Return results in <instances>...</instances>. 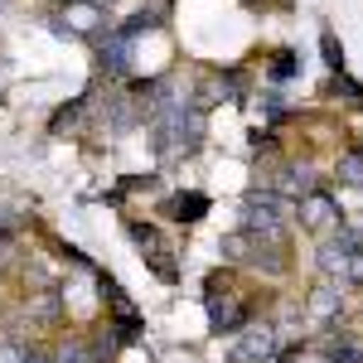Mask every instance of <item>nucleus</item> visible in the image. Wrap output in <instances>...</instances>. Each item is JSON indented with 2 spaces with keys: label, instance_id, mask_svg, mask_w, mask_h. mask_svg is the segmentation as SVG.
I'll use <instances>...</instances> for the list:
<instances>
[{
  "label": "nucleus",
  "instance_id": "19",
  "mask_svg": "<svg viewBox=\"0 0 363 363\" xmlns=\"http://www.w3.org/2000/svg\"><path fill=\"white\" fill-rule=\"evenodd\" d=\"M25 363H54V354H39V349H25Z\"/></svg>",
  "mask_w": 363,
  "mask_h": 363
},
{
  "label": "nucleus",
  "instance_id": "5",
  "mask_svg": "<svg viewBox=\"0 0 363 363\" xmlns=\"http://www.w3.org/2000/svg\"><path fill=\"white\" fill-rule=\"evenodd\" d=\"M277 354V325H242L233 344V363H262Z\"/></svg>",
  "mask_w": 363,
  "mask_h": 363
},
{
  "label": "nucleus",
  "instance_id": "6",
  "mask_svg": "<svg viewBox=\"0 0 363 363\" xmlns=\"http://www.w3.org/2000/svg\"><path fill=\"white\" fill-rule=\"evenodd\" d=\"M296 213H301V228H306V233H335V228H344L335 199L320 194V189H315L310 199H301V208H296Z\"/></svg>",
  "mask_w": 363,
  "mask_h": 363
},
{
  "label": "nucleus",
  "instance_id": "12",
  "mask_svg": "<svg viewBox=\"0 0 363 363\" xmlns=\"http://www.w3.org/2000/svg\"><path fill=\"white\" fill-rule=\"evenodd\" d=\"M54 363H97V349L83 344V339H68V344L54 349Z\"/></svg>",
  "mask_w": 363,
  "mask_h": 363
},
{
  "label": "nucleus",
  "instance_id": "11",
  "mask_svg": "<svg viewBox=\"0 0 363 363\" xmlns=\"http://www.w3.org/2000/svg\"><path fill=\"white\" fill-rule=\"evenodd\" d=\"M277 194H286V199H310V194H315V169H310V165H286Z\"/></svg>",
  "mask_w": 363,
  "mask_h": 363
},
{
  "label": "nucleus",
  "instance_id": "18",
  "mask_svg": "<svg viewBox=\"0 0 363 363\" xmlns=\"http://www.w3.org/2000/svg\"><path fill=\"white\" fill-rule=\"evenodd\" d=\"M325 58H330V68H344V54H339V44L325 34Z\"/></svg>",
  "mask_w": 363,
  "mask_h": 363
},
{
  "label": "nucleus",
  "instance_id": "16",
  "mask_svg": "<svg viewBox=\"0 0 363 363\" xmlns=\"http://www.w3.org/2000/svg\"><path fill=\"white\" fill-rule=\"evenodd\" d=\"M344 286H363V247L349 252V272H344Z\"/></svg>",
  "mask_w": 363,
  "mask_h": 363
},
{
  "label": "nucleus",
  "instance_id": "10",
  "mask_svg": "<svg viewBox=\"0 0 363 363\" xmlns=\"http://www.w3.org/2000/svg\"><path fill=\"white\" fill-rule=\"evenodd\" d=\"M140 257H145V267H150L160 281H179V262H174V252H169L160 238H155V242H145V247H140Z\"/></svg>",
  "mask_w": 363,
  "mask_h": 363
},
{
  "label": "nucleus",
  "instance_id": "20",
  "mask_svg": "<svg viewBox=\"0 0 363 363\" xmlns=\"http://www.w3.org/2000/svg\"><path fill=\"white\" fill-rule=\"evenodd\" d=\"M97 5H107V0H97Z\"/></svg>",
  "mask_w": 363,
  "mask_h": 363
},
{
  "label": "nucleus",
  "instance_id": "14",
  "mask_svg": "<svg viewBox=\"0 0 363 363\" xmlns=\"http://www.w3.org/2000/svg\"><path fill=\"white\" fill-rule=\"evenodd\" d=\"M83 107H87V97H73L68 107H58V112H54V121H49V131H58V136H63V131H68V126H73V121L83 116Z\"/></svg>",
  "mask_w": 363,
  "mask_h": 363
},
{
  "label": "nucleus",
  "instance_id": "8",
  "mask_svg": "<svg viewBox=\"0 0 363 363\" xmlns=\"http://www.w3.org/2000/svg\"><path fill=\"white\" fill-rule=\"evenodd\" d=\"M160 213L169 223H199L208 213V194L203 189H179V194H165L160 199Z\"/></svg>",
  "mask_w": 363,
  "mask_h": 363
},
{
  "label": "nucleus",
  "instance_id": "2",
  "mask_svg": "<svg viewBox=\"0 0 363 363\" xmlns=\"http://www.w3.org/2000/svg\"><path fill=\"white\" fill-rule=\"evenodd\" d=\"M155 155L160 160H179V155H194L199 140H203V116L194 107H174V112H160L155 116Z\"/></svg>",
  "mask_w": 363,
  "mask_h": 363
},
{
  "label": "nucleus",
  "instance_id": "15",
  "mask_svg": "<svg viewBox=\"0 0 363 363\" xmlns=\"http://www.w3.org/2000/svg\"><path fill=\"white\" fill-rule=\"evenodd\" d=\"M296 68H301V58H296V54H281V58H272V78H277V83L296 78Z\"/></svg>",
  "mask_w": 363,
  "mask_h": 363
},
{
  "label": "nucleus",
  "instance_id": "7",
  "mask_svg": "<svg viewBox=\"0 0 363 363\" xmlns=\"http://www.w3.org/2000/svg\"><path fill=\"white\" fill-rule=\"evenodd\" d=\"M63 29L92 39V34H102V29H107V15H102V5H97V0H68V5H63Z\"/></svg>",
  "mask_w": 363,
  "mask_h": 363
},
{
  "label": "nucleus",
  "instance_id": "9",
  "mask_svg": "<svg viewBox=\"0 0 363 363\" xmlns=\"http://www.w3.org/2000/svg\"><path fill=\"white\" fill-rule=\"evenodd\" d=\"M97 63H102V73H107V78H126V73H131V39L112 29V34L102 39V54H97Z\"/></svg>",
  "mask_w": 363,
  "mask_h": 363
},
{
  "label": "nucleus",
  "instance_id": "13",
  "mask_svg": "<svg viewBox=\"0 0 363 363\" xmlns=\"http://www.w3.org/2000/svg\"><path fill=\"white\" fill-rule=\"evenodd\" d=\"M339 179H344V184H363V150L359 145L339 155Z\"/></svg>",
  "mask_w": 363,
  "mask_h": 363
},
{
  "label": "nucleus",
  "instance_id": "4",
  "mask_svg": "<svg viewBox=\"0 0 363 363\" xmlns=\"http://www.w3.org/2000/svg\"><path fill=\"white\" fill-rule=\"evenodd\" d=\"M339 315H344V286L339 281H320L306 301V320L320 325V330H330V325H339Z\"/></svg>",
  "mask_w": 363,
  "mask_h": 363
},
{
  "label": "nucleus",
  "instance_id": "1",
  "mask_svg": "<svg viewBox=\"0 0 363 363\" xmlns=\"http://www.w3.org/2000/svg\"><path fill=\"white\" fill-rule=\"evenodd\" d=\"M291 199L277 194V189H252L242 199V208H238V218H242V233L252 238H267V242H286V233H291Z\"/></svg>",
  "mask_w": 363,
  "mask_h": 363
},
{
  "label": "nucleus",
  "instance_id": "17",
  "mask_svg": "<svg viewBox=\"0 0 363 363\" xmlns=\"http://www.w3.org/2000/svg\"><path fill=\"white\" fill-rule=\"evenodd\" d=\"M5 267H15V238L10 233H0V272Z\"/></svg>",
  "mask_w": 363,
  "mask_h": 363
},
{
  "label": "nucleus",
  "instance_id": "3",
  "mask_svg": "<svg viewBox=\"0 0 363 363\" xmlns=\"http://www.w3.org/2000/svg\"><path fill=\"white\" fill-rule=\"evenodd\" d=\"M203 286H208V291H203V306H208V330H213V335H233V330L252 325L247 320V301H238V296L228 291V277L213 272Z\"/></svg>",
  "mask_w": 363,
  "mask_h": 363
}]
</instances>
